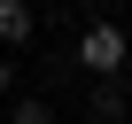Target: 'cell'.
<instances>
[{
	"label": "cell",
	"mask_w": 132,
	"mask_h": 124,
	"mask_svg": "<svg viewBox=\"0 0 132 124\" xmlns=\"http://www.w3.org/2000/svg\"><path fill=\"white\" fill-rule=\"evenodd\" d=\"M93 124H124V78H93Z\"/></svg>",
	"instance_id": "3"
},
{
	"label": "cell",
	"mask_w": 132,
	"mask_h": 124,
	"mask_svg": "<svg viewBox=\"0 0 132 124\" xmlns=\"http://www.w3.org/2000/svg\"><path fill=\"white\" fill-rule=\"evenodd\" d=\"M31 31H39V16H31V0H0V47H31Z\"/></svg>",
	"instance_id": "2"
},
{
	"label": "cell",
	"mask_w": 132,
	"mask_h": 124,
	"mask_svg": "<svg viewBox=\"0 0 132 124\" xmlns=\"http://www.w3.org/2000/svg\"><path fill=\"white\" fill-rule=\"evenodd\" d=\"M8 124H54V101H39V93H16Z\"/></svg>",
	"instance_id": "4"
},
{
	"label": "cell",
	"mask_w": 132,
	"mask_h": 124,
	"mask_svg": "<svg viewBox=\"0 0 132 124\" xmlns=\"http://www.w3.org/2000/svg\"><path fill=\"white\" fill-rule=\"evenodd\" d=\"M124 62H132V39H124L117 23H86V31H78V70H93V78H124Z\"/></svg>",
	"instance_id": "1"
},
{
	"label": "cell",
	"mask_w": 132,
	"mask_h": 124,
	"mask_svg": "<svg viewBox=\"0 0 132 124\" xmlns=\"http://www.w3.org/2000/svg\"><path fill=\"white\" fill-rule=\"evenodd\" d=\"M0 93H16V62H8V47H0Z\"/></svg>",
	"instance_id": "5"
}]
</instances>
